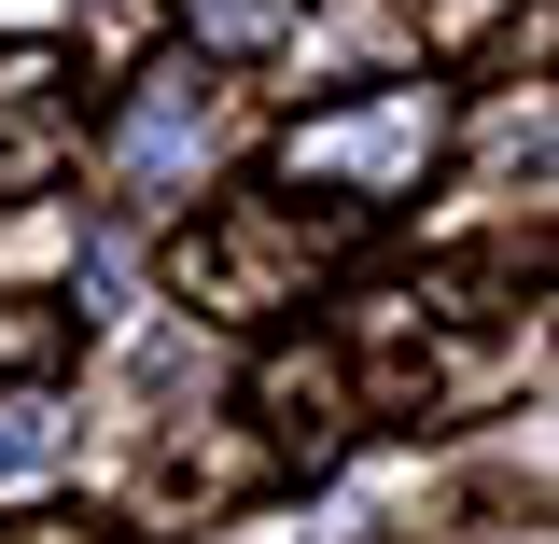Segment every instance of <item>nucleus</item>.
Masks as SVG:
<instances>
[{
    "label": "nucleus",
    "mask_w": 559,
    "mask_h": 544,
    "mask_svg": "<svg viewBox=\"0 0 559 544\" xmlns=\"http://www.w3.org/2000/svg\"><path fill=\"white\" fill-rule=\"evenodd\" d=\"M197 154H210V84L197 70H140L127 126H112V182H127V196H168Z\"/></svg>",
    "instance_id": "obj_3"
},
{
    "label": "nucleus",
    "mask_w": 559,
    "mask_h": 544,
    "mask_svg": "<svg viewBox=\"0 0 559 544\" xmlns=\"http://www.w3.org/2000/svg\"><path fill=\"white\" fill-rule=\"evenodd\" d=\"M336 238H349V223H322L308 196H210L197 238H182V293H197V307H224V322L294 307V293H308V266H322Z\"/></svg>",
    "instance_id": "obj_2"
},
{
    "label": "nucleus",
    "mask_w": 559,
    "mask_h": 544,
    "mask_svg": "<svg viewBox=\"0 0 559 544\" xmlns=\"http://www.w3.org/2000/svg\"><path fill=\"white\" fill-rule=\"evenodd\" d=\"M280 28H294V0H197V43H210V57H266Z\"/></svg>",
    "instance_id": "obj_6"
},
{
    "label": "nucleus",
    "mask_w": 559,
    "mask_h": 544,
    "mask_svg": "<svg viewBox=\"0 0 559 544\" xmlns=\"http://www.w3.org/2000/svg\"><path fill=\"white\" fill-rule=\"evenodd\" d=\"M140 43H154V0H98V14H84V57L98 70H127Z\"/></svg>",
    "instance_id": "obj_8"
},
{
    "label": "nucleus",
    "mask_w": 559,
    "mask_h": 544,
    "mask_svg": "<svg viewBox=\"0 0 559 544\" xmlns=\"http://www.w3.org/2000/svg\"><path fill=\"white\" fill-rule=\"evenodd\" d=\"M252 419H266V447H294V461H336L349 363H336V349H266V363H252Z\"/></svg>",
    "instance_id": "obj_4"
},
{
    "label": "nucleus",
    "mask_w": 559,
    "mask_h": 544,
    "mask_svg": "<svg viewBox=\"0 0 559 544\" xmlns=\"http://www.w3.org/2000/svg\"><path fill=\"white\" fill-rule=\"evenodd\" d=\"M70 363V307H43V293H0V377L14 391H43Z\"/></svg>",
    "instance_id": "obj_5"
},
{
    "label": "nucleus",
    "mask_w": 559,
    "mask_h": 544,
    "mask_svg": "<svg viewBox=\"0 0 559 544\" xmlns=\"http://www.w3.org/2000/svg\"><path fill=\"white\" fill-rule=\"evenodd\" d=\"M57 433H70V419L43 406V391H0V475H28V461H57Z\"/></svg>",
    "instance_id": "obj_7"
},
{
    "label": "nucleus",
    "mask_w": 559,
    "mask_h": 544,
    "mask_svg": "<svg viewBox=\"0 0 559 544\" xmlns=\"http://www.w3.org/2000/svg\"><path fill=\"white\" fill-rule=\"evenodd\" d=\"M0 544H127V531H112V517H14Z\"/></svg>",
    "instance_id": "obj_9"
},
{
    "label": "nucleus",
    "mask_w": 559,
    "mask_h": 544,
    "mask_svg": "<svg viewBox=\"0 0 559 544\" xmlns=\"http://www.w3.org/2000/svg\"><path fill=\"white\" fill-rule=\"evenodd\" d=\"M433 140H448V98L433 84H349V98H322V112L280 126V182L322 196V223H378V209L419 196Z\"/></svg>",
    "instance_id": "obj_1"
}]
</instances>
